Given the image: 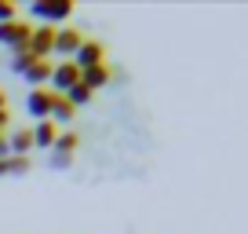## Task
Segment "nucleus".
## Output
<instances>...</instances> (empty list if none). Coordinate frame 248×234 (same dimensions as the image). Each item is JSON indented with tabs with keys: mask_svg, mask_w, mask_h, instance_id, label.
Here are the masks:
<instances>
[{
	"mask_svg": "<svg viewBox=\"0 0 248 234\" xmlns=\"http://www.w3.org/2000/svg\"><path fill=\"white\" fill-rule=\"evenodd\" d=\"M73 114H77V110L66 102V95H55V102H51V121H73Z\"/></svg>",
	"mask_w": 248,
	"mask_h": 234,
	"instance_id": "13",
	"label": "nucleus"
},
{
	"mask_svg": "<svg viewBox=\"0 0 248 234\" xmlns=\"http://www.w3.org/2000/svg\"><path fill=\"white\" fill-rule=\"evenodd\" d=\"M73 63H77V70L102 66V63H106V48H102L99 40H84V44L77 48V55H73Z\"/></svg>",
	"mask_w": 248,
	"mask_h": 234,
	"instance_id": "6",
	"label": "nucleus"
},
{
	"mask_svg": "<svg viewBox=\"0 0 248 234\" xmlns=\"http://www.w3.org/2000/svg\"><path fill=\"white\" fill-rule=\"evenodd\" d=\"M33 63H37V59H33L30 48H15V55H11V73H18V77H22Z\"/></svg>",
	"mask_w": 248,
	"mask_h": 234,
	"instance_id": "12",
	"label": "nucleus"
},
{
	"mask_svg": "<svg viewBox=\"0 0 248 234\" xmlns=\"http://www.w3.org/2000/svg\"><path fill=\"white\" fill-rule=\"evenodd\" d=\"M92 95H95L92 88H84V84H73L70 92H66V102H70V106L77 110V106H84V102H92Z\"/></svg>",
	"mask_w": 248,
	"mask_h": 234,
	"instance_id": "14",
	"label": "nucleus"
},
{
	"mask_svg": "<svg viewBox=\"0 0 248 234\" xmlns=\"http://www.w3.org/2000/svg\"><path fill=\"white\" fill-rule=\"evenodd\" d=\"M70 165H73V154H59V150L47 154V168H70Z\"/></svg>",
	"mask_w": 248,
	"mask_h": 234,
	"instance_id": "16",
	"label": "nucleus"
},
{
	"mask_svg": "<svg viewBox=\"0 0 248 234\" xmlns=\"http://www.w3.org/2000/svg\"><path fill=\"white\" fill-rule=\"evenodd\" d=\"M80 44H84V37H80V33L73 30V26H59V30H55V48H51V55H62V59H73Z\"/></svg>",
	"mask_w": 248,
	"mask_h": 234,
	"instance_id": "4",
	"label": "nucleus"
},
{
	"mask_svg": "<svg viewBox=\"0 0 248 234\" xmlns=\"http://www.w3.org/2000/svg\"><path fill=\"white\" fill-rule=\"evenodd\" d=\"M51 66H55V63H47V59H37V63H33L30 70L22 73V81H26L30 88H47V84H51Z\"/></svg>",
	"mask_w": 248,
	"mask_h": 234,
	"instance_id": "9",
	"label": "nucleus"
},
{
	"mask_svg": "<svg viewBox=\"0 0 248 234\" xmlns=\"http://www.w3.org/2000/svg\"><path fill=\"white\" fill-rule=\"evenodd\" d=\"M8 121H11V114H8V110H0V135H4V128H8Z\"/></svg>",
	"mask_w": 248,
	"mask_h": 234,
	"instance_id": "18",
	"label": "nucleus"
},
{
	"mask_svg": "<svg viewBox=\"0 0 248 234\" xmlns=\"http://www.w3.org/2000/svg\"><path fill=\"white\" fill-rule=\"evenodd\" d=\"M55 30L59 26H33V37H30V51L33 59H47L55 48Z\"/></svg>",
	"mask_w": 248,
	"mask_h": 234,
	"instance_id": "7",
	"label": "nucleus"
},
{
	"mask_svg": "<svg viewBox=\"0 0 248 234\" xmlns=\"http://www.w3.org/2000/svg\"><path fill=\"white\" fill-rule=\"evenodd\" d=\"M77 143H80L77 132H59V139H55L51 150H59V154H73V150H77Z\"/></svg>",
	"mask_w": 248,
	"mask_h": 234,
	"instance_id": "15",
	"label": "nucleus"
},
{
	"mask_svg": "<svg viewBox=\"0 0 248 234\" xmlns=\"http://www.w3.org/2000/svg\"><path fill=\"white\" fill-rule=\"evenodd\" d=\"M30 132H33V150H51L55 139H59V128H55V121H37Z\"/></svg>",
	"mask_w": 248,
	"mask_h": 234,
	"instance_id": "8",
	"label": "nucleus"
},
{
	"mask_svg": "<svg viewBox=\"0 0 248 234\" xmlns=\"http://www.w3.org/2000/svg\"><path fill=\"white\" fill-rule=\"evenodd\" d=\"M15 18H18L15 0H0V22H15Z\"/></svg>",
	"mask_w": 248,
	"mask_h": 234,
	"instance_id": "17",
	"label": "nucleus"
},
{
	"mask_svg": "<svg viewBox=\"0 0 248 234\" xmlns=\"http://www.w3.org/2000/svg\"><path fill=\"white\" fill-rule=\"evenodd\" d=\"M73 84H80L77 63H73V59H66V63H55V66H51V84H47V88H51L55 95H66Z\"/></svg>",
	"mask_w": 248,
	"mask_h": 234,
	"instance_id": "2",
	"label": "nucleus"
},
{
	"mask_svg": "<svg viewBox=\"0 0 248 234\" xmlns=\"http://www.w3.org/2000/svg\"><path fill=\"white\" fill-rule=\"evenodd\" d=\"M30 37H33V26L15 18V22H0V44H8L11 51L15 48H30Z\"/></svg>",
	"mask_w": 248,
	"mask_h": 234,
	"instance_id": "3",
	"label": "nucleus"
},
{
	"mask_svg": "<svg viewBox=\"0 0 248 234\" xmlns=\"http://www.w3.org/2000/svg\"><path fill=\"white\" fill-rule=\"evenodd\" d=\"M30 172V157H0V180L4 176H26Z\"/></svg>",
	"mask_w": 248,
	"mask_h": 234,
	"instance_id": "11",
	"label": "nucleus"
},
{
	"mask_svg": "<svg viewBox=\"0 0 248 234\" xmlns=\"http://www.w3.org/2000/svg\"><path fill=\"white\" fill-rule=\"evenodd\" d=\"M51 102H55V92H47V88H33L26 95V110L37 121H51Z\"/></svg>",
	"mask_w": 248,
	"mask_h": 234,
	"instance_id": "5",
	"label": "nucleus"
},
{
	"mask_svg": "<svg viewBox=\"0 0 248 234\" xmlns=\"http://www.w3.org/2000/svg\"><path fill=\"white\" fill-rule=\"evenodd\" d=\"M0 157H8V139L0 135Z\"/></svg>",
	"mask_w": 248,
	"mask_h": 234,
	"instance_id": "19",
	"label": "nucleus"
},
{
	"mask_svg": "<svg viewBox=\"0 0 248 234\" xmlns=\"http://www.w3.org/2000/svg\"><path fill=\"white\" fill-rule=\"evenodd\" d=\"M30 15L40 18L44 26H55V22H62V18L73 15V0H33Z\"/></svg>",
	"mask_w": 248,
	"mask_h": 234,
	"instance_id": "1",
	"label": "nucleus"
},
{
	"mask_svg": "<svg viewBox=\"0 0 248 234\" xmlns=\"http://www.w3.org/2000/svg\"><path fill=\"white\" fill-rule=\"evenodd\" d=\"M0 110H8V95L4 92H0Z\"/></svg>",
	"mask_w": 248,
	"mask_h": 234,
	"instance_id": "20",
	"label": "nucleus"
},
{
	"mask_svg": "<svg viewBox=\"0 0 248 234\" xmlns=\"http://www.w3.org/2000/svg\"><path fill=\"white\" fill-rule=\"evenodd\" d=\"M109 77H113V73H109V66H106V63H102V66H92V70H80V84L92 88V92L106 88V84H109Z\"/></svg>",
	"mask_w": 248,
	"mask_h": 234,
	"instance_id": "10",
	"label": "nucleus"
}]
</instances>
